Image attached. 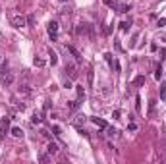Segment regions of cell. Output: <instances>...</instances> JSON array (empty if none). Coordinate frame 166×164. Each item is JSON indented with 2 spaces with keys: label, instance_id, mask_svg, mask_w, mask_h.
<instances>
[{
  "label": "cell",
  "instance_id": "obj_8",
  "mask_svg": "<svg viewBox=\"0 0 166 164\" xmlns=\"http://www.w3.org/2000/svg\"><path fill=\"white\" fill-rule=\"evenodd\" d=\"M48 56H50V64H52V66L58 64V54H56V52L52 50V48H48Z\"/></svg>",
  "mask_w": 166,
  "mask_h": 164
},
{
  "label": "cell",
  "instance_id": "obj_10",
  "mask_svg": "<svg viewBox=\"0 0 166 164\" xmlns=\"http://www.w3.org/2000/svg\"><path fill=\"white\" fill-rule=\"evenodd\" d=\"M91 122H93L95 126H99V128L106 129V122H104V120H100V118H91Z\"/></svg>",
  "mask_w": 166,
  "mask_h": 164
},
{
  "label": "cell",
  "instance_id": "obj_9",
  "mask_svg": "<svg viewBox=\"0 0 166 164\" xmlns=\"http://www.w3.org/2000/svg\"><path fill=\"white\" fill-rule=\"evenodd\" d=\"M129 27H131V19H125V21L120 23V31H124V33H128Z\"/></svg>",
  "mask_w": 166,
  "mask_h": 164
},
{
  "label": "cell",
  "instance_id": "obj_30",
  "mask_svg": "<svg viewBox=\"0 0 166 164\" xmlns=\"http://www.w3.org/2000/svg\"><path fill=\"white\" fill-rule=\"evenodd\" d=\"M6 128H0V141H4V137H6Z\"/></svg>",
  "mask_w": 166,
  "mask_h": 164
},
{
  "label": "cell",
  "instance_id": "obj_32",
  "mask_svg": "<svg viewBox=\"0 0 166 164\" xmlns=\"http://www.w3.org/2000/svg\"><path fill=\"white\" fill-rule=\"evenodd\" d=\"M156 25H159V27H164V25H166V19H164V18H160L159 21H156Z\"/></svg>",
  "mask_w": 166,
  "mask_h": 164
},
{
  "label": "cell",
  "instance_id": "obj_34",
  "mask_svg": "<svg viewBox=\"0 0 166 164\" xmlns=\"http://www.w3.org/2000/svg\"><path fill=\"white\" fill-rule=\"evenodd\" d=\"M137 129V124H129L128 126V131H135Z\"/></svg>",
  "mask_w": 166,
  "mask_h": 164
},
{
  "label": "cell",
  "instance_id": "obj_29",
  "mask_svg": "<svg viewBox=\"0 0 166 164\" xmlns=\"http://www.w3.org/2000/svg\"><path fill=\"white\" fill-rule=\"evenodd\" d=\"M2 128H10V118H4V120H2Z\"/></svg>",
  "mask_w": 166,
  "mask_h": 164
},
{
  "label": "cell",
  "instance_id": "obj_1",
  "mask_svg": "<svg viewBox=\"0 0 166 164\" xmlns=\"http://www.w3.org/2000/svg\"><path fill=\"white\" fill-rule=\"evenodd\" d=\"M58 29H60V23H58V21H48L46 31H48L50 41H58Z\"/></svg>",
  "mask_w": 166,
  "mask_h": 164
},
{
  "label": "cell",
  "instance_id": "obj_2",
  "mask_svg": "<svg viewBox=\"0 0 166 164\" xmlns=\"http://www.w3.org/2000/svg\"><path fill=\"white\" fill-rule=\"evenodd\" d=\"M10 23L15 27V29H19V27L27 25V18H23V16H14V18H10Z\"/></svg>",
  "mask_w": 166,
  "mask_h": 164
},
{
  "label": "cell",
  "instance_id": "obj_11",
  "mask_svg": "<svg viewBox=\"0 0 166 164\" xmlns=\"http://www.w3.org/2000/svg\"><path fill=\"white\" fill-rule=\"evenodd\" d=\"M133 85H135V87H143L145 85V75H137L135 79H133Z\"/></svg>",
  "mask_w": 166,
  "mask_h": 164
},
{
  "label": "cell",
  "instance_id": "obj_27",
  "mask_svg": "<svg viewBox=\"0 0 166 164\" xmlns=\"http://www.w3.org/2000/svg\"><path fill=\"white\" fill-rule=\"evenodd\" d=\"M41 135H43L44 139H52V137H50V133H48V129H41Z\"/></svg>",
  "mask_w": 166,
  "mask_h": 164
},
{
  "label": "cell",
  "instance_id": "obj_26",
  "mask_svg": "<svg viewBox=\"0 0 166 164\" xmlns=\"http://www.w3.org/2000/svg\"><path fill=\"white\" fill-rule=\"evenodd\" d=\"M155 77H156V79H160V77H162V68H160V66L156 68V72H155Z\"/></svg>",
  "mask_w": 166,
  "mask_h": 164
},
{
  "label": "cell",
  "instance_id": "obj_16",
  "mask_svg": "<svg viewBox=\"0 0 166 164\" xmlns=\"http://www.w3.org/2000/svg\"><path fill=\"white\" fill-rule=\"evenodd\" d=\"M104 60H106L108 66H110V68L114 69V60H112V54H110V52H106V54H104Z\"/></svg>",
  "mask_w": 166,
  "mask_h": 164
},
{
  "label": "cell",
  "instance_id": "obj_14",
  "mask_svg": "<svg viewBox=\"0 0 166 164\" xmlns=\"http://www.w3.org/2000/svg\"><path fill=\"white\" fill-rule=\"evenodd\" d=\"M106 133H108V137H118L120 131L116 129V128H108V126H106Z\"/></svg>",
  "mask_w": 166,
  "mask_h": 164
},
{
  "label": "cell",
  "instance_id": "obj_23",
  "mask_svg": "<svg viewBox=\"0 0 166 164\" xmlns=\"http://www.w3.org/2000/svg\"><path fill=\"white\" fill-rule=\"evenodd\" d=\"M33 64H35V66H39V68H43V66H44V60H43V58H39V56H37V58L33 60Z\"/></svg>",
  "mask_w": 166,
  "mask_h": 164
},
{
  "label": "cell",
  "instance_id": "obj_13",
  "mask_svg": "<svg viewBox=\"0 0 166 164\" xmlns=\"http://www.w3.org/2000/svg\"><path fill=\"white\" fill-rule=\"evenodd\" d=\"M79 104H81V100H70V102H68V108H70V110H77Z\"/></svg>",
  "mask_w": 166,
  "mask_h": 164
},
{
  "label": "cell",
  "instance_id": "obj_5",
  "mask_svg": "<svg viewBox=\"0 0 166 164\" xmlns=\"http://www.w3.org/2000/svg\"><path fill=\"white\" fill-rule=\"evenodd\" d=\"M31 122H33V124H41V122H43V112H41V110H35V112H33Z\"/></svg>",
  "mask_w": 166,
  "mask_h": 164
},
{
  "label": "cell",
  "instance_id": "obj_28",
  "mask_svg": "<svg viewBox=\"0 0 166 164\" xmlns=\"http://www.w3.org/2000/svg\"><path fill=\"white\" fill-rule=\"evenodd\" d=\"M33 23H35V18H33V16H27V25L33 27Z\"/></svg>",
  "mask_w": 166,
  "mask_h": 164
},
{
  "label": "cell",
  "instance_id": "obj_20",
  "mask_svg": "<svg viewBox=\"0 0 166 164\" xmlns=\"http://www.w3.org/2000/svg\"><path fill=\"white\" fill-rule=\"evenodd\" d=\"M4 73H8V62L0 64V75H4Z\"/></svg>",
  "mask_w": 166,
  "mask_h": 164
},
{
  "label": "cell",
  "instance_id": "obj_3",
  "mask_svg": "<svg viewBox=\"0 0 166 164\" xmlns=\"http://www.w3.org/2000/svg\"><path fill=\"white\" fill-rule=\"evenodd\" d=\"M66 73H68L70 79H75V77H77V68H75L74 64H66Z\"/></svg>",
  "mask_w": 166,
  "mask_h": 164
},
{
  "label": "cell",
  "instance_id": "obj_24",
  "mask_svg": "<svg viewBox=\"0 0 166 164\" xmlns=\"http://www.w3.org/2000/svg\"><path fill=\"white\" fill-rule=\"evenodd\" d=\"M159 56H160V62H164V60H166V48H160Z\"/></svg>",
  "mask_w": 166,
  "mask_h": 164
},
{
  "label": "cell",
  "instance_id": "obj_4",
  "mask_svg": "<svg viewBox=\"0 0 166 164\" xmlns=\"http://www.w3.org/2000/svg\"><path fill=\"white\" fill-rule=\"evenodd\" d=\"M114 10L118 12V14H125V12H129V10H131V6H129V4H124V2H116Z\"/></svg>",
  "mask_w": 166,
  "mask_h": 164
},
{
  "label": "cell",
  "instance_id": "obj_35",
  "mask_svg": "<svg viewBox=\"0 0 166 164\" xmlns=\"http://www.w3.org/2000/svg\"><path fill=\"white\" fill-rule=\"evenodd\" d=\"M64 87H66V89H70V87H72V79H66V83H64Z\"/></svg>",
  "mask_w": 166,
  "mask_h": 164
},
{
  "label": "cell",
  "instance_id": "obj_18",
  "mask_svg": "<svg viewBox=\"0 0 166 164\" xmlns=\"http://www.w3.org/2000/svg\"><path fill=\"white\" fill-rule=\"evenodd\" d=\"M75 91H77V100H83V98H85V91H83V87H75Z\"/></svg>",
  "mask_w": 166,
  "mask_h": 164
},
{
  "label": "cell",
  "instance_id": "obj_31",
  "mask_svg": "<svg viewBox=\"0 0 166 164\" xmlns=\"http://www.w3.org/2000/svg\"><path fill=\"white\" fill-rule=\"evenodd\" d=\"M39 160H41V162H48L50 158H48V154H41V157H39Z\"/></svg>",
  "mask_w": 166,
  "mask_h": 164
},
{
  "label": "cell",
  "instance_id": "obj_37",
  "mask_svg": "<svg viewBox=\"0 0 166 164\" xmlns=\"http://www.w3.org/2000/svg\"><path fill=\"white\" fill-rule=\"evenodd\" d=\"M62 2H66V0H62Z\"/></svg>",
  "mask_w": 166,
  "mask_h": 164
},
{
  "label": "cell",
  "instance_id": "obj_19",
  "mask_svg": "<svg viewBox=\"0 0 166 164\" xmlns=\"http://www.w3.org/2000/svg\"><path fill=\"white\" fill-rule=\"evenodd\" d=\"M160 98H162V100H166V83H164V81L160 83Z\"/></svg>",
  "mask_w": 166,
  "mask_h": 164
},
{
  "label": "cell",
  "instance_id": "obj_22",
  "mask_svg": "<svg viewBox=\"0 0 166 164\" xmlns=\"http://www.w3.org/2000/svg\"><path fill=\"white\" fill-rule=\"evenodd\" d=\"M114 48H116L118 52H122V50H124V48H122V43H120V39H114Z\"/></svg>",
  "mask_w": 166,
  "mask_h": 164
},
{
  "label": "cell",
  "instance_id": "obj_36",
  "mask_svg": "<svg viewBox=\"0 0 166 164\" xmlns=\"http://www.w3.org/2000/svg\"><path fill=\"white\" fill-rule=\"evenodd\" d=\"M52 131H54V133H56V135H60V131H62V129H60V128H58V126H54V128H52Z\"/></svg>",
  "mask_w": 166,
  "mask_h": 164
},
{
  "label": "cell",
  "instance_id": "obj_21",
  "mask_svg": "<svg viewBox=\"0 0 166 164\" xmlns=\"http://www.w3.org/2000/svg\"><path fill=\"white\" fill-rule=\"evenodd\" d=\"M19 93H23V95H31V89L27 87V85H21V87H19Z\"/></svg>",
  "mask_w": 166,
  "mask_h": 164
},
{
  "label": "cell",
  "instance_id": "obj_15",
  "mask_svg": "<svg viewBox=\"0 0 166 164\" xmlns=\"http://www.w3.org/2000/svg\"><path fill=\"white\" fill-rule=\"evenodd\" d=\"M93 79H95V72H93V68H91V69L87 72V83H89V87L93 85Z\"/></svg>",
  "mask_w": 166,
  "mask_h": 164
},
{
  "label": "cell",
  "instance_id": "obj_17",
  "mask_svg": "<svg viewBox=\"0 0 166 164\" xmlns=\"http://www.w3.org/2000/svg\"><path fill=\"white\" fill-rule=\"evenodd\" d=\"M12 135H14V137H23L21 128H12Z\"/></svg>",
  "mask_w": 166,
  "mask_h": 164
},
{
  "label": "cell",
  "instance_id": "obj_7",
  "mask_svg": "<svg viewBox=\"0 0 166 164\" xmlns=\"http://www.w3.org/2000/svg\"><path fill=\"white\" fill-rule=\"evenodd\" d=\"M46 153L48 154H56V153H58V145H56L54 141H50V143H48V147H46Z\"/></svg>",
  "mask_w": 166,
  "mask_h": 164
},
{
  "label": "cell",
  "instance_id": "obj_25",
  "mask_svg": "<svg viewBox=\"0 0 166 164\" xmlns=\"http://www.w3.org/2000/svg\"><path fill=\"white\" fill-rule=\"evenodd\" d=\"M155 106H156V100H151V102H149V114L155 112Z\"/></svg>",
  "mask_w": 166,
  "mask_h": 164
},
{
  "label": "cell",
  "instance_id": "obj_6",
  "mask_svg": "<svg viewBox=\"0 0 166 164\" xmlns=\"http://www.w3.org/2000/svg\"><path fill=\"white\" fill-rule=\"evenodd\" d=\"M66 48H68V50L72 52V56H74L75 60H81V56H79V50H77V48L74 47V44H66Z\"/></svg>",
  "mask_w": 166,
  "mask_h": 164
},
{
  "label": "cell",
  "instance_id": "obj_33",
  "mask_svg": "<svg viewBox=\"0 0 166 164\" xmlns=\"http://www.w3.org/2000/svg\"><path fill=\"white\" fill-rule=\"evenodd\" d=\"M81 122H85V116H77V120H75V126H79Z\"/></svg>",
  "mask_w": 166,
  "mask_h": 164
},
{
  "label": "cell",
  "instance_id": "obj_12",
  "mask_svg": "<svg viewBox=\"0 0 166 164\" xmlns=\"http://www.w3.org/2000/svg\"><path fill=\"white\" fill-rule=\"evenodd\" d=\"M2 77V83L4 85H10L12 81H14V75H10V73H4V75H0Z\"/></svg>",
  "mask_w": 166,
  "mask_h": 164
}]
</instances>
